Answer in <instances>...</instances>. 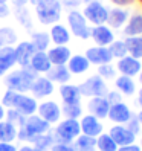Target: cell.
Segmentation results:
<instances>
[{
  "mask_svg": "<svg viewBox=\"0 0 142 151\" xmlns=\"http://www.w3.org/2000/svg\"><path fill=\"white\" fill-rule=\"evenodd\" d=\"M50 131V124L46 122L44 119H41L37 113L31 114L25 119L23 125L19 127V133H17V139L22 140V142H29L32 144L34 139L44 134V133H49Z\"/></svg>",
  "mask_w": 142,
  "mask_h": 151,
  "instance_id": "6da1fadb",
  "label": "cell"
},
{
  "mask_svg": "<svg viewBox=\"0 0 142 151\" xmlns=\"http://www.w3.org/2000/svg\"><path fill=\"white\" fill-rule=\"evenodd\" d=\"M35 78H37V73L31 67H20L5 75V84L9 90L19 93H28Z\"/></svg>",
  "mask_w": 142,
  "mask_h": 151,
  "instance_id": "7a4b0ae2",
  "label": "cell"
},
{
  "mask_svg": "<svg viewBox=\"0 0 142 151\" xmlns=\"http://www.w3.org/2000/svg\"><path fill=\"white\" fill-rule=\"evenodd\" d=\"M63 3L60 0H43L35 6V14L41 24H55L61 19Z\"/></svg>",
  "mask_w": 142,
  "mask_h": 151,
  "instance_id": "3957f363",
  "label": "cell"
},
{
  "mask_svg": "<svg viewBox=\"0 0 142 151\" xmlns=\"http://www.w3.org/2000/svg\"><path fill=\"white\" fill-rule=\"evenodd\" d=\"M81 134L79 119H63L57 122V127L52 133L55 142L60 144H72V142Z\"/></svg>",
  "mask_w": 142,
  "mask_h": 151,
  "instance_id": "277c9868",
  "label": "cell"
},
{
  "mask_svg": "<svg viewBox=\"0 0 142 151\" xmlns=\"http://www.w3.org/2000/svg\"><path fill=\"white\" fill-rule=\"evenodd\" d=\"M67 28L70 31V34L74 37L79 38V40H89L90 38V24L86 20V17L83 15L81 11L72 9L67 14Z\"/></svg>",
  "mask_w": 142,
  "mask_h": 151,
  "instance_id": "5b68a950",
  "label": "cell"
},
{
  "mask_svg": "<svg viewBox=\"0 0 142 151\" xmlns=\"http://www.w3.org/2000/svg\"><path fill=\"white\" fill-rule=\"evenodd\" d=\"M83 15L86 17V20L89 22V24H92V26L105 24L107 23L109 8L105 6L104 3H101L99 0H95V2L86 3L84 9H83Z\"/></svg>",
  "mask_w": 142,
  "mask_h": 151,
  "instance_id": "8992f818",
  "label": "cell"
},
{
  "mask_svg": "<svg viewBox=\"0 0 142 151\" xmlns=\"http://www.w3.org/2000/svg\"><path fill=\"white\" fill-rule=\"evenodd\" d=\"M79 92L83 96L87 98H95V96H105L109 92V87L105 84V79H102L98 73L89 76L84 83L78 86Z\"/></svg>",
  "mask_w": 142,
  "mask_h": 151,
  "instance_id": "52a82bcc",
  "label": "cell"
},
{
  "mask_svg": "<svg viewBox=\"0 0 142 151\" xmlns=\"http://www.w3.org/2000/svg\"><path fill=\"white\" fill-rule=\"evenodd\" d=\"M12 109L19 110L25 118H28V116H31V114L37 113L38 102H37V99H35L32 95H28V93H17L15 99H14V104H12Z\"/></svg>",
  "mask_w": 142,
  "mask_h": 151,
  "instance_id": "ba28073f",
  "label": "cell"
},
{
  "mask_svg": "<svg viewBox=\"0 0 142 151\" xmlns=\"http://www.w3.org/2000/svg\"><path fill=\"white\" fill-rule=\"evenodd\" d=\"M55 90V84L46 78V75H37L31 86V95L35 99H44V98L50 96Z\"/></svg>",
  "mask_w": 142,
  "mask_h": 151,
  "instance_id": "9c48e42d",
  "label": "cell"
},
{
  "mask_svg": "<svg viewBox=\"0 0 142 151\" xmlns=\"http://www.w3.org/2000/svg\"><path fill=\"white\" fill-rule=\"evenodd\" d=\"M37 114L41 119H44L46 122H49L52 125V124L60 122V119H61V107L55 101H43V102L38 104Z\"/></svg>",
  "mask_w": 142,
  "mask_h": 151,
  "instance_id": "30bf717a",
  "label": "cell"
},
{
  "mask_svg": "<svg viewBox=\"0 0 142 151\" xmlns=\"http://www.w3.org/2000/svg\"><path fill=\"white\" fill-rule=\"evenodd\" d=\"M90 38L93 40L95 46H104L107 47L116 40L115 38V32L112 28H109L107 24H98V26H92L90 31Z\"/></svg>",
  "mask_w": 142,
  "mask_h": 151,
  "instance_id": "8fae6325",
  "label": "cell"
},
{
  "mask_svg": "<svg viewBox=\"0 0 142 151\" xmlns=\"http://www.w3.org/2000/svg\"><path fill=\"white\" fill-rule=\"evenodd\" d=\"M141 70H142V61L133 58L130 55H125L124 58H119L118 63H116V72H119V75L135 78L141 73Z\"/></svg>",
  "mask_w": 142,
  "mask_h": 151,
  "instance_id": "7c38bea8",
  "label": "cell"
},
{
  "mask_svg": "<svg viewBox=\"0 0 142 151\" xmlns=\"http://www.w3.org/2000/svg\"><path fill=\"white\" fill-rule=\"evenodd\" d=\"M79 127H81V134L98 137L101 133H104V125L101 119L92 116V114H84L79 118Z\"/></svg>",
  "mask_w": 142,
  "mask_h": 151,
  "instance_id": "4fadbf2b",
  "label": "cell"
},
{
  "mask_svg": "<svg viewBox=\"0 0 142 151\" xmlns=\"http://www.w3.org/2000/svg\"><path fill=\"white\" fill-rule=\"evenodd\" d=\"M133 116V111L130 110V107L125 102H116V104H112L110 109H109V114L107 118L110 122L113 124H119V125H125L127 121Z\"/></svg>",
  "mask_w": 142,
  "mask_h": 151,
  "instance_id": "5bb4252c",
  "label": "cell"
},
{
  "mask_svg": "<svg viewBox=\"0 0 142 151\" xmlns=\"http://www.w3.org/2000/svg\"><path fill=\"white\" fill-rule=\"evenodd\" d=\"M84 57L89 60L90 64H95V66H102V64H109L112 63V54L109 47H104V46H92L86 50Z\"/></svg>",
  "mask_w": 142,
  "mask_h": 151,
  "instance_id": "9a60e30c",
  "label": "cell"
},
{
  "mask_svg": "<svg viewBox=\"0 0 142 151\" xmlns=\"http://www.w3.org/2000/svg\"><path fill=\"white\" fill-rule=\"evenodd\" d=\"M14 52H15V63L20 67H29L31 58L37 50H35L31 41H20L14 47Z\"/></svg>",
  "mask_w": 142,
  "mask_h": 151,
  "instance_id": "2e32d148",
  "label": "cell"
},
{
  "mask_svg": "<svg viewBox=\"0 0 142 151\" xmlns=\"http://www.w3.org/2000/svg\"><path fill=\"white\" fill-rule=\"evenodd\" d=\"M109 134L112 136V139L115 142H116L118 147L135 144V140H136V134H133L125 125H119V124H115L113 127H110Z\"/></svg>",
  "mask_w": 142,
  "mask_h": 151,
  "instance_id": "e0dca14e",
  "label": "cell"
},
{
  "mask_svg": "<svg viewBox=\"0 0 142 151\" xmlns=\"http://www.w3.org/2000/svg\"><path fill=\"white\" fill-rule=\"evenodd\" d=\"M109 109H110V104H109L107 99H105V96H95V98H90V99H89V102H87L89 114H92V116L98 118V119L107 118Z\"/></svg>",
  "mask_w": 142,
  "mask_h": 151,
  "instance_id": "ac0fdd59",
  "label": "cell"
},
{
  "mask_svg": "<svg viewBox=\"0 0 142 151\" xmlns=\"http://www.w3.org/2000/svg\"><path fill=\"white\" fill-rule=\"evenodd\" d=\"M46 54L52 66H66L70 57H72V50L67 46H54V47H49Z\"/></svg>",
  "mask_w": 142,
  "mask_h": 151,
  "instance_id": "d6986e66",
  "label": "cell"
},
{
  "mask_svg": "<svg viewBox=\"0 0 142 151\" xmlns=\"http://www.w3.org/2000/svg\"><path fill=\"white\" fill-rule=\"evenodd\" d=\"M49 37H50V43H54L55 46H67L72 34H70L67 26L61 23H55L52 24V28L49 31Z\"/></svg>",
  "mask_w": 142,
  "mask_h": 151,
  "instance_id": "ffe728a7",
  "label": "cell"
},
{
  "mask_svg": "<svg viewBox=\"0 0 142 151\" xmlns=\"http://www.w3.org/2000/svg\"><path fill=\"white\" fill-rule=\"evenodd\" d=\"M128 17H130V14H128V11L125 9V8L115 6V8H112V9H109L107 23L105 24L112 29H121V28H124V24L127 23Z\"/></svg>",
  "mask_w": 142,
  "mask_h": 151,
  "instance_id": "44dd1931",
  "label": "cell"
},
{
  "mask_svg": "<svg viewBox=\"0 0 142 151\" xmlns=\"http://www.w3.org/2000/svg\"><path fill=\"white\" fill-rule=\"evenodd\" d=\"M60 96L63 99V104H81V92L79 87L75 84H61L60 86Z\"/></svg>",
  "mask_w": 142,
  "mask_h": 151,
  "instance_id": "7402d4cb",
  "label": "cell"
},
{
  "mask_svg": "<svg viewBox=\"0 0 142 151\" xmlns=\"http://www.w3.org/2000/svg\"><path fill=\"white\" fill-rule=\"evenodd\" d=\"M29 67H31L37 75H41V73L46 75V73L49 72V69L52 67V64H50L49 57H48L46 52H40V50H37V52H35V54L32 55V58H31Z\"/></svg>",
  "mask_w": 142,
  "mask_h": 151,
  "instance_id": "603a6c76",
  "label": "cell"
},
{
  "mask_svg": "<svg viewBox=\"0 0 142 151\" xmlns=\"http://www.w3.org/2000/svg\"><path fill=\"white\" fill-rule=\"evenodd\" d=\"M122 32L125 37H138L142 35V14L135 12L128 17L127 23L124 24Z\"/></svg>",
  "mask_w": 142,
  "mask_h": 151,
  "instance_id": "cb8c5ba5",
  "label": "cell"
},
{
  "mask_svg": "<svg viewBox=\"0 0 142 151\" xmlns=\"http://www.w3.org/2000/svg\"><path fill=\"white\" fill-rule=\"evenodd\" d=\"M72 73L69 72L67 66H52L49 69V72L46 73V78L50 79L54 84H67L70 81Z\"/></svg>",
  "mask_w": 142,
  "mask_h": 151,
  "instance_id": "d4e9b609",
  "label": "cell"
},
{
  "mask_svg": "<svg viewBox=\"0 0 142 151\" xmlns=\"http://www.w3.org/2000/svg\"><path fill=\"white\" fill-rule=\"evenodd\" d=\"M67 69H69V72L72 73V75H83L86 73L89 67H90V63H89V60L84 57V55H72L70 57V60L67 61Z\"/></svg>",
  "mask_w": 142,
  "mask_h": 151,
  "instance_id": "484cf974",
  "label": "cell"
},
{
  "mask_svg": "<svg viewBox=\"0 0 142 151\" xmlns=\"http://www.w3.org/2000/svg\"><path fill=\"white\" fill-rule=\"evenodd\" d=\"M115 87H116V90L121 95H125V96H131L136 92L135 79L130 76H125V75H119L115 78Z\"/></svg>",
  "mask_w": 142,
  "mask_h": 151,
  "instance_id": "4316f807",
  "label": "cell"
},
{
  "mask_svg": "<svg viewBox=\"0 0 142 151\" xmlns=\"http://www.w3.org/2000/svg\"><path fill=\"white\" fill-rule=\"evenodd\" d=\"M127 47V54L136 60H142V35L138 37H125L124 40Z\"/></svg>",
  "mask_w": 142,
  "mask_h": 151,
  "instance_id": "83f0119b",
  "label": "cell"
},
{
  "mask_svg": "<svg viewBox=\"0 0 142 151\" xmlns=\"http://www.w3.org/2000/svg\"><path fill=\"white\" fill-rule=\"evenodd\" d=\"M31 43L32 46L35 47V50H40V52H46L49 49V44H50V37L48 32H32L31 35Z\"/></svg>",
  "mask_w": 142,
  "mask_h": 151,
  "instance_id": "f1b7e54d",
  "label": "cell"
},
{
  "mask_svg": "<svg viewBox=\"0 0 142 151\" xmlns=\"http://www.w3.org/2000/svg\"><path fill=\"white\" fill-rule=\"evenodd\" d=\"M19 128L8 121H0V142H14L17 139Z\"/></svg>",
  "mask_w": 142,
  "mask_h": 151,
  "instance_id": "f546056e",
  "label": "cell"
},
{
  "mask_svg": "<svg viewBox=\"0 0 142 151\" xmlns=\"http://www.w3.org/2000/svg\"><path fill=\"white\" fill-rule=\"evenodd\" d=\"M55 144V139L52 136V133H44L34 139L32 147L35 151H50L52 145Z\"/></svg>",
  "mask_w": 142,
  "mask_h": 151,
  "instance_id": "4dcf8cb0",
  "label": "cell"
},
{
  "mask_svg": "<svg viewBox=\"0 0 142 151\" xmlns=\"http://www.w3.org/2000/svg\"><path fill=\"white\" fill-rule=\"evenodd\" d=\"M96 151H118V145L116 142L112 139V136L109 133H101V134L96 137Z\"/></svg>",
  "mask_w": 142,
  "mask_h": 151,
  "instance_id": "1f68e13d",
  "label": "cell"
},
{
  "mask_svg": "<svg viewBox=\"0 0 142 151\" xmlns=\"http://www.w3.org/2000/svg\"><path fill=\"white\" fill-rule=\"evenodd\" d=\"M72 145L76 151H90V150H95V147H96V137L79 134L72 142Z\"/></svg>",
  "mask_w": 142,
  "mask_h": 151,
  "instance_id": "d6a6232c",
  "label": "cell"
},
{
  "mask_svg": "<svg viewBox=\"0 0 142 151\" xmlns=\"http://www.w3.org/2000/svg\"><path fill=\"white\" fill-rule=\"evenodd\" d=\"M0 63L8 69V72L17 64L15 63V52H14L12 46H2L0 47Z\"/></svg>",
  "mask_w": 142,
  "mask_h": 151,
  "instance_id": "836d02e7",
  "label": "cell"
},
{
  "mask_svg": "<svg viewBox=\"0 0 142 151\" xmlns=\"http://www.w3.org/2000/svg\"><path fill=\"white\" fill-rule=\"evenodd\" d=\"M61 114L64 119H79L83 116V107L81 104H63Z\"/></svg>",
  "mask_w": 142,
  "mask_h": 151,
  "instance_id": "e575fe53",
  "label": "cell"
},
{
  "mask_svg": "<svg viewBox=\"0 0 142 151\" xmlns=\"http://www.w3.org/2000/svg\"><path fill=\"white\" fill-rule=\"evenodd\" d=\"M109 47V50H110V54H112V57L113 58H116V60H119V58H124L125 55H128L127 54V47H125V43H124V40H115L110 46H107Z\"/></svg>",
  "mask_w": 142,
  "mask_h": 151,
  "instance_id": "d590c367",
  "label": "cell"
},
{
  "mask_svg": "<svg viewBox=\"0 0 142 151\" xmlns=\"http://www.w3.org/2000/svg\"><path fill=\"white\" fill-rule=\"evenodd\" d=\"M25 119H26V118L23 116V114H22L19 110H15V109H6V113H5V121L11 122L12 125H15L17 128L23 125Z\"/></svg>",
  "mask_w": 142,
  "mask_h": 151,
  "instance_id": "8d00e7d4",
  "label": "cell"
},
{
  "mask_svg": "<svg viewBox=\"0 0 142 151\" xmlns=\"http://www.w3.org/2000/svg\"><path fill=\"white\" fill-rule=\"evenodd\" d=\"M0 41L3 46H12L17 43V34L12 28H2L0 29Z\"/></svg>",
  "mask_w": 142,
  "mask_h": 151,
  "instance_id": "74e56055",
  "label": "cell"
},
{
  "mask_svg": "<svg viewBox=\"0 0 142 151\" xmlns=\"http://www.w3.org/2000/svg\"><path fill=\"white\" fill-rule=\"evenodd\" d=\"M116 73H118L116 72V67H113L112 63L98 66V75L102 79H115V78H116Z\"/></svg>",
  "mask_w": 142,
  "mask_h": 151,
  "instance_id": "f35d334b",
  "label": "cell"
},
{
  "mask_svg": "<svg viewBox=\"0 0 142 151\" xmlns=\"http://www.w3.org/2000/svg\"><path fill=\"white\" fill-rule=\"evenodd\" d=\"M125 127L133 133V134H139V133H141V128H142V125H141V124H139V121H138V116H136V114L135 113H133V116L127 121V124H125Z\"/></svg>",
  "mask_w": 142,
  "mask_h": 151,
  "instance_id": "ab89813d",
  "label": "cell"
},
{
  "mask_svg": "<svg viewBox=\"0 0 142 151\" xmlns=\"http://www.w3.org/2000/svg\"><path fill=\"white\" fill-rule=\"evenodd\" d=\"M105 99L109 101V104H116V102H121L122 101V95L118 92V90H109L107 95H105Z\"/></svg>",
  "mask_w": 142,
  "mask_h": 151,
  "instance_id": "60d3db41",
  "label": "cell"
},
{
  "mask_svg": "<svg viewBox=\"0 0 142 151\" xmlns=\"http://www.w3.org/2000/svg\"><path fill=\"white\" fill-rule=\"evenodd\" d=\"M50 151H76V150L74 148L72 144H60V142H55L52 145Z\"/></svg>",
  "mask_w": 142,
  "mask_h": 151,
  "instance_id": "b9f144b4",
  "label": "cell"
},
{
  "mask_svg": "<svg viewBox=\"0 0 142 151\" xmlns=\"http://www.w3.org/2000/svg\"><path fill=\"white\" fill-rule=\"evenodd\" d=\"M11 14V8L8 3H0V19H6Z\"/></svg>",
  "mask_w": 142,
  "mask_h": 151,
  "instance_id": "7bdbcfd3",
  "label": "cell"
},
{
  "mask_svg": "<svg viewBox=\"0 0 142 151\" xmlns=\"http://www.w3.org/2000/svg\"><path fill=\"white\" fill-rule=\"evenodd\" d=\"M0 151H17L14 142H0Z\"/></svg>",
  "mask_w": 142,
  "mask_h": 151,
  "instance_id": "ee69618b",
  "label": "cell"
},
{
  "mask_svg": "<svg viewBox=\"0 0 142 151\" xmlns=\"http://www.w3.org/2000/svg\"><path fill=\"white\" fill-rule=\"evenodd\" d=\"M110 2L115 5V6H118V8H124V6H130L135 3V0H110Z\"/></svg>",
  "mask_w": 142,
  "mask_h": 151,
  "instance_id": "f6af8a7d",
  "label": "cell"
},
{
  "mask_svg": "<svg viewBox=\"0 0 142 151\" xmlns=\"http://www.w3.org/2000/svg\"><path fill=\"white\" fill-rule=\"evenodd\" d=\"M118 151H142V148L136 144H130V145H124V147H118Z\"/></svg>",
  "mask_w": 142,
  "mask_h": 151,
  "instance_id": "bcb514c9",
  "label": "cell"
},
{
  "mask_svg": "<svg viewBox=\"0 0 142 151\" xmlns=\"http://www.w3.org/2000/svg\"><path fill=\"white\" fill-rule=\"evenodd\" d=\"M17 151H35V150H34L32 145H22V147L17 148Z\"/></svg>",
  "mask_w": 142,
  "mask_h": 151,
  "instance_id": "7dc6e473",
  "label": "cell"
},
{
  "mask_svg": "<svg viewBox=\"0 0 142 151\" xmlns=\"http://www.w3.org/2000/svg\"><path fill=\"white\" fill-rule=\"evenodd\" d=\"M14 2V5L17 6V8H25V5H26V2L28 0H12Z\"/></svg>",
  "mask_w": 142,
  "mask_h": 151,
  "instance_id": "c3c4849f",
  "label": "cell"
},
{
  "mask_svg": "<svg viewBox=\"0 0 142 151\" xmlns=\"http://www.w3.org/2000/svg\"><path fill=\"white\" fill-rule=\"evenodd\" d=\"M5 113H6V109L3 107L2 104H0V121H3V119H5Z\"/></svg>",
  "mask_w": 142,
  "mask_h": 151,
  "instance_id": "681fc988",
  "label": "cell"
},
{
  "mask_svg": "<svg viewBox=\"0 0 142 151\" xmlns=\"http://www.w3.org/2000/svg\"><path fill=\"white\" fill-rule=\"evenodd\" d=\"M6 73H8V69H6L2 63H0V76H5Z\"/></svg>",
  "mask_w": 142,
  "mask_h": 151,
  "instance_id": "f907efd6",
  "label": "cell"
},
{
  "mask_svg": "<svg viewBox=\"0 0 142 151\" xmlns=\"http://www.w3.org/2000/svg\"><path fill=\"white\" fill-rule=\"evenodd\" d=\"M138 104H139L141 107H142V87H141L139 90H138Z\"/></svg>",
  "mask_w": 142,
  "mask_h": 151,
  "instance_id": "816d5d0a",
  "label": "cell"
},
{
  "mask_svg": "<svg viewBox=\"0 0 142 151\" xmlns=\"http://www.w3.org/2000/svg\"><path fill=\"white\" fill-rule=\"evenodd\" d=\"M28 2H29L31 5H34V6H37L38 3H41V2H43V0H28Z\"/></svg>",
  "mask_w": 142,
  "mask_h": 151,
  "instance_id": "f5cc1de1",
  "label": "cell"
},
{
  "mask_svg": "<svg viewBox=\"0 0 142 151\" xmlns=\"http://www.w3.org/2000/svg\"><path fill=\"white\" fill-rule=\"evenodd\" d=\"M136 116H138V121H139V124H141V125H142V110L136 114Z\"/></svg>",
  "mask_w": 142,
  "mask_h": 151,
  "instance_id": "db71d44e",
  "label": "cell"
},
{
  "mask_svg": "<svg viewBox=\"0 0 142 151\" xmlns=\"http://www.w3.org/2000/svg\"><path fill=\"white\" fill-rule=\"evenodd\" d=\"M84 3H90V2H95V0H83Z\"/></svg>",
  "mask_w": 142,
  "mask_h": 151,
  "instance_id": "11a10c76",
  "label": "cell"
},
{
  "mask_svg": "<svg viewBox=\"0 0 142 151\" xmlns=\"http://www.w3.org/2000/svg\"><path fill=\"white\" fill-rule=\"evenodd\" d=\"M9 0H0V3H8Z\"/></svg>",
  "mask_w": 142,
  "mask_h": 151,
  "instance_id": "9f6ffc18",
  "label": "cell"
},
{
  "mask_svg": "<svg viewBox=\"0 0 142 151\" xmlns=\"http://www.w3.org/2000/svg\"><path fill=\"white\" fill-rule=\"evenodd\" d=\"M139 147H141V148H142V137H141V144H139Z\"/></svg>",
  "mask_w": 142,
  "mask_h": 151,
  "instance_id": "6f0895ef",
  "label": "cell"
},
{
  "mask_svg": "<svg viewBox=\"0 0 142 151\" xmlns=\"http://www.w3.org/2000/svg\"><path fill=\"white\" fill-rule=\"evenodd\" d=\"M138 2H139V3H141V5H142V0H138Z\"/></svg>",
  "mask_w": 142,
  "mask_h": 151,
  "instance_id": "680465c9",
  "label": "cell"
},
{
  "mask_svg": "<svg viewBox=\"0 0 142 151\" xmlns=\"http://www.w3.org/2000/svg\"><path fill=\"white\" fill-rule=\"evenodd\" d=\"M90 151H96V150H90Z\"/></svg>",
  "mask_w": 142,
  "mask_h": 151,
  "instance_id": "91938a15",
  "label": "cell"
}]
</instances>
